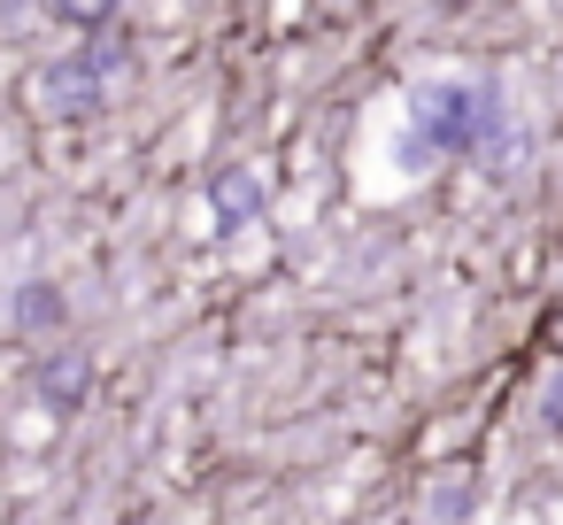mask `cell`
<instances>
[{
	"instance_id": "6da1fadb",
	"label": "cell",
	"mask_w": 563,
	"mask_h": 525,
	"mask_svg": "<svg viewBox=\"0 0 563 525\" xmlns=\"http://www.w3.org/2000/svg\"><path fill=\"white\" fill-rule=\"evenodd\" d=\"M501 140V101L478 78H424L409 94V132H401V163L424 155H486Z\"/></svg>"
},
{
	"instance_id": "52a82bcc",
	"label": "cell",
	"mask_w": 563,
	"mask_h": 525,
	"mask_svg": "<svg viewBox=\"0 0 563 525\" xmlns=\"http://www.w3.org/2000/svg\"><path fill=\"white\" fill-rule=\"evenodd\" d=\"M548 425H555V433H563V371H555V379H548Z\"/></svg>"
},
{
	"instance_id": "277c9868",
	"label": "cell",
	"mask_w": 563,
	"mask_h": 525,
	"mask_svg": "<svg viewBox=\"0 0 563 525\" xmlns=\"http://www.w3.org/2000/svg\"><path fill=\"white\" fill-rule=\"evenodd\" d=\"M86 386H93V363H86V348H63V356H47V363H40V402H47L55 417L86 409Z\"/></svg>"
},
{
	"instance_id": "3957f363",
	"label": "cell",
	"mask_w": 563,
	"mask_h": 525,
	"mask_svg": "<svg viewBox=\"0 0 563 525\" xmlns=\"http://www.w3.org/2000/svg\"><path fill=\"white\" fill-rule=\"evenodd\" d=\"M101 101H109V78H101V70H86L78 55L47 70V109H55V117H93Z\"/></svg>"
},
{
	"instance_id": "8992f818",
	"label": "cell",
	"mask_w": 563,
	"mask_h": 525,
	"mask_svg": "<svg viewBox=\"0 0 563 525\" xmlns=\"http://www.w3.org/2000/svg\"><path fill=\"white\" fill-rule=\"evenodd\" d=\"M109 9H117V0H55V17H63V24H86V32H101Z\"/></svg>"
},
{
	"instance_id": "5b68a950",
	"label": "cell",
	"mask_w": 563,
	"mask_h": 525,
	"mask_svg": "<svg viewBox=\"0 0 563 525\" xmlns=\"http://www.w3.org/2000/svg\"><path fill=\"white\" fill-rule=\"evenodd\" d=\"M9 325H16V332H63V325H70V302H63V286H47V278H24V286H16V302H9Z\"/></svg>"
},
{
	"instance_id": "7a4b0ae2",
	"label": "cell",
	"mask_w": 563,
	"mask_h": 525,
	"mask_svg": "<svg viewBox=\"0 0 563 525\" xmlns=\"http://www.w3.org/2000/svg\"><path fill=\"white\" fill-rule=\"evenodd\" d=\"M209 217H217V232L255 225V217H263V178H255L247 163H224V171L209 178Z\"/></svg>"
}]
</instances>
